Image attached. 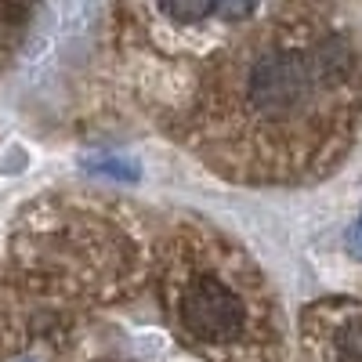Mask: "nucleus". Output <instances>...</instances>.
<instances>
[{"mask_svg":"<svg viewBox=\"0 0 362 362\" xmlns=\"http://www.w3.org/2000/svg\"><path fill=\"white\" fill-rule=\"evenodd\" d=\"M177 322L199 344H232L250 322L247 300L218 276H192L177 297Z\"/></svg>","mask_w":362,"mask_h":362,"instance_id":"f257e3e1","label":"nucleus"},{"mask_svg":"<svg viewBox=\"0 0 362 362\" xmlns=\"http://www.w3.org/2000/svg\"><path fill=\"white\" fill-rule=\"evenodd\" d=\"M83 170L98 174V177H116V181H134L138 177V167L124 156H90V160H83Z\"/></svg>","mask_w":362,"mask_h":362,"instance_id":"f03ea898","label":"nucleus"},{"mask_svg":"<svg viewBox=\"0 0 362 362\" xmlns=\"http://www.w3.org/2000/svg\"><path fill=\"white\" fill-rule=\"evenodd\" d=\"M334 351L341 362H362V322H344L337 329Z\"/></svg>","mask_w":362,"mask_h":362,"instance_id":"7ed1b4c3","label":"nucleus"},{"mask_svg":"<svg viewBox=\"0 0 362 362\" xmlns=\"http://www.w3.org/2000/svg\"><path fill=\"white\" fill-rule=\"evenodd\" d=\"M174 22H199L218 8V0H160Z\"/></svg>","mask_w":362,"mask_h":362,"instance_id":"20e7f679","label":"nucleus"},{"mask_svg":"<svg viewBox=\"0 0 362 362\" xmlns=\"http://www.w3.org/2000/svg\"><path fill=\"white\" fill-rule=\"evenodd\" d=\"M261 4V0H218V8L228 22H239V18H247L254 8Z\"/></svg>","mask_w":362,"mask_h":362,"instance_id":"39448f33","label":"nucleus"},{"mask_svg":"<svg viewBox=\"0 0 362 362\" xmlns=\"http://www.w3.org/2000/svg\"><path fill=\"white\" fill-rule=\"evenodd\" d=\"M348 250L362 261V225H358V228H351V235H348Z\"/></svg>","mask_w":362,"mask_h":362,"instance_id":"423d86ee","label":"nucleus"}]
</instances>
